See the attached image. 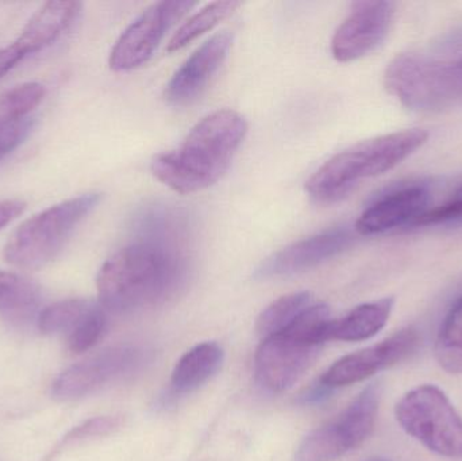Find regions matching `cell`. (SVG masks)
Listing matches in <instances>:
<instances>
[{"label": "cell", "instance_id": "obj_19", "mask_svg": "<svg viewBox=\"0 0 462 461\" xmlns=\"http://www.w3.org/2000/svg\"><path fill=\"white\" fill-rule=\"evenodd\" d=\"M99 308L87 300H67L48 306L38 317V327L43 335H59L65 343L80 332L95 310Z\"/></svg>", "mask_w": 462, "mask_h": 461}, {"label": "cell", "instance_id": "obj_21", "mask_svg": "<svg viewBox=\"0 0 462 461\" xmlns=\"http://www.w3.org/2000/svg\"><path fill=\"white\" fill-rule=\"evenodd\" d=\"M434 355L442 370L450 375H462V295L442 322Z\"/></svg>", "mask_w": 462, "mask_h": 461}, {"label": "cell", "instance_id": "obj_3", "mask_svg": "<svg viewBox=\"0 0 462 461\" xmlns=\"http://www.w3.org/2000/svg\"><path fill=\"white\" fill-rule=\"evenodd\" d=\"M429 140L423 129H406L356 143L318 168L306 191L317 203L338 202L361 181L376 178L409 159Z\"/></svg>", "mask_w": 462, "mask_h": 461}, {"label": "cell", "instance_id": "obj_6", "mask_svg": "<svg viewBox=\"0 0 462 461\" xmlns=\"http://www.w3.org/2000/svg\"><path fill=\"white\" fill-rule=\"evenodd\" d=\"M100 200L102 194L89 192L35 214L10 235L3 248V259L21 270L45 267L61 254L76 227Z\"/></svg>", "mask_w": 462, "mask_h": 461}, {"label": "cell", "instance_id": "obj_1", "mask_svg": "<svg viewBox=\"0 0 462 461\" xmlns=\"http://www.w3.org/2000/svg\"><path fill=\"white\" fill-rule=\"evenodd\" d=\"M145 229V237L119 249L100 268V305L114 313H133L172 300L187 281L186 259L173 245V225Z\"/></svg>", "mask_w": 462, "mask_h": 461}, {"label": "cell", "instance_id": "obj_28", "mask_svg": "<svg viewBox=\"0 0 462 461\" xmlns=\"http://www.w3.org/2000/svg\"><path fill=\"white\" fill-rule=\"evenodd\" d=\"M26 210V203L19 199L0 200V230Z\"/></svg>", "mask_w": 462, "mask_h": 461}, {"label": "cell", "instance_id": "obj_2", "mask_svg": "<svg viewBox=\"0 0 462 461\" xmlns=\"http://www.w3.org/2000/svg\"><path fill=\"white\" fill-rule=\"evenodd\" d=\"M246 133V119L236 111L208 114L192 127L178 148L154 157L152 173L179 194L202 191L229 171Z\"/></svg>", "mask_w": 462, "mask_h": 461}, {"label": "cell", "instance_id": "obj_12", "mask_svg": "<svg viewBox=\"0 0 462 461\" xmlns=\"http://www.w3.org/2000/svg\"><path fill=\"white\" fill-rule=\"evenodd\" d=\"M420 344L417 330L403 329L387 340L361 349L334 363L320 378V386L328 390L360 383L380 371L406 360Z\"/></svg>", "mask_w": 462, "mask_h": 461}, {"label": "cell", "instance_id": "obj_18", "mask_svg": "<svg viewBox=\"0 0 462 461\" xmlns=\"http://www.w3.org/2000/svg\"><path fill=\"white\" fill-rule=\"evenodd\" d=\"M395 300L383 298L353 309L341 319H333L330 341H364L376 336L387 325Z\"/></svg>", "mask_w": 462, "mask_h": 461}, {"label": "cell", "instance_id": "obj_8", "mask_svg": "<svg viewBox=\"0 0 462 461\" xmlns=\"http://www.w3.org/2000/svg\"><path fill=\"white\" fill-rule=\"evenodd\" d=\"M379 384H371L336 419L310 433L295 461H336L363 446L374 432L379 414Z\"/></svg>", "mask_w": 462, "mask_h": 461}, {"label": "cell", "instance_id": "obj_7", "mask_svg": "<svg viewBox=\"0 0 462 461\" xmlns=\"http://www.w3.org/2000/svg\"><path fill=\"white\" fill-rule=\"evenodd\" d=\"M395 411L404 432L429 451L462 459V417L441 389L417 387L399 401Z\"/></svg>", "mask_w": 462, "mask_h": 461}, {"label": "cell", "instance_id": "obj_29", "mask_svg": "<svg viewBox=\"0 0 462 461\" xmlns=\"http://www.w3.org/2000/svg\"><path fill=\"white\" fill-rule=\"evenodd\" d=\"M366 461H390V460H385V459H371V460H366Z\"/></svg>", "mask_w": 462, "mask_h": 461}, {"label": "cell", "instance_id": "obj_26", "mask_svg": "<svg viewBox=\"0 0 462 461\" xmlns=\"http://www.w3.org/2000/svg\"><path fill=\"white\" fill-rule=\"evenodd\" d=\"M121 424V419H118V417H99V419L89 420L81 427L76 428L68 436V440H83V438L108 435V433L118 429Z\"/></svg>", "mask_w": 462, "mask_h": 461}, {"label": "cell", "instance_id": "obj_4", "mask_svg": "<svg viewBox=\"0 0 462 461\" xmlns=\"http://www.w3.org/2000/svg\"><path fill=\"white\" fill-rule=\"evenodd\" d=\"M331 322L328 306L312 303L287 327L263 338L254 356L257 383L274 394L298 383L330 341Z\"/></svg>", "mask_w": 462, "mask_h": 461}, {"label": "cell", "instance_id": "obj_30", "mask_svg": "<svg viewBox=\"0 0 462 461\" xmlns=\"http://www.w3.org/2000/svg\"><path fill=\"white\" fill-rule=\"evenodd\" d=\"M3 159H5V157H3L2 154H0V161H2Z\"/></svg>", "mask_w": 462, "mask_h": 461}, {"label": "cell", "instance_id": "obj_5", "mask_svg": "<svg viewBox=\"0 0 462 461\" xmlns=\"http://www.w3.org/2000/svg\"><path fill=\"white\" fill-rule=\"evenodd\" d=\"M384 86L404 107L439 113L462 103V57L437 60L420 53L398 54L387 67Z\"/></svg>", "mask_w": 462, "mask_h": 461}, {"label": "cell", "instance_id": "obj_20", "mask_svg": "<svg viewBox=\"0 0 462 461\" xmlns=\"http://www.w3.org/2000/svg\"><path fill=\"white\" fill-rule=\"evenodd\" d=\"M41 302V289L37 283L18 275L0 271V314L13 319L32 316Z\"/></svg>", "mask_w": 462, "mask_h": 461}, {"label": "cell", "instance_id": "obj_23", "mask_svg": "<svg viewBox=\"0 0 462 461\" xmlns=\"http://www.w3.org/2000/svg\"><path fill=\"white\" fill-rule=\"evenodd\" d=\"M314 303L312 295L307 291L293 292L274 300L258 317L255 329L261 337L274 335L287 327L296 317Z\"/></svg>", "mask_w": 462, "mask_h": 461}, {"label": "cell", "instance_id": "obj_24", "mask_svg": "<svg viewBox=\"0 0 462 461\" xmlns=\"http://www.w3.org/2000/svg\"><path fill=\"white\" fill-rule=\"evenodd\" d=\"M45 95V86L37 81H27L7 89L0 95V119L19 121L29 118V114L41 105Z\"/></svg>", "mask_w": 462, "mask_h": 461}, {"label": "cell", "instance_id": "obj_17", "mask_svg": "<svg viewBox=\"0 0 462 461\" xmlns=\"http://www.w3.org/2000/svg\"><path fill=\"white\" fill-rule=\"evenodd\" d=\"M224 359V349L217 343H202L189 349L173 370L171 378L173 394H189L202 387L218 373Z\"/></svg>", "mask_w": 462, "mask_h": 461}, {"label": "cell", "instance_id": "obj_11", "mask_svg": "<svg viewBox=\"0 0 462 461\" xmlns=\"http://www.w3.org/2000/svg\"><path fill=\"white\" fill-rule=\"evenodd\" d=\"M393 2H356L331 40V53L339 62H352L376 51L390 34L395 19Z\"/></svg>", "mask_w": 462, "mask_h": 461}, {"label": "cell", "instance_id": "obj_27", "mask_svg": "<svg viewBox=\"0 0 462 461\" xmlns=\"http://www.w3.org/2000/svg\"><path fill=\"white\" fill-rule=\"evenodd\" d=\"M24 57L26 54L19 49L15 42L0 49V78H5Z\"/></svg>", "mask_w": 462, "mask_h": 461}, {"label": "cell", "instance_id": "obj_22", "mask_svg": "<svg viewBox=\"0 0 462 461\" xmlns=\"http://www.w3.org/2000/svg\"><path fill=\"white\" fill-rule=\"evenodd\" d=\"M241 5L239 2H214L187 19L178 32L171 38L167 51L170 53L186 48L192 41L202 37L206 32L218 26L222 21L229 18L231 14Z\"/></svg>", "mask_w": 462, "mask_h": 461}, {"label": "cell", "instance_id": "obj_10", "mask_svg": "<svg viewBox=\"0 0 462 461\" xmlns=\"http://www.w3.org/2000/svg\"><path fill=\"white\" fill-rule=\"evenodd\" d=\"M197 5L195 2H159L146 8L116 41L108 64L116 72H129L149 61L171 27Z\"/></svg>", "mask_w": 462, "mask_h": 461}, {"label": "cell", "instance_id": "obj_16", "mask_svg": "<svg viewBox=\"0 0 462 461\" xmlns=\"http://www.w3.org/2000/svg\"><path fill=\"white\" fill-rule=\"evenodd\" d=\"M81 3L48 2L34 14L15 41L26 56L48 48L64 34L80 14Z\"/></svg>", "mask_w": 462, "mask_h": 461}, {"label": "cell", "instance_id": "obj_9", "mask_svg": "<svg viewBox=\"0 0 462 461\" xmlns=\"http://www.w3.org/2000/svg\"><path fill=\"white\" fill-rule=\"evenodd\" d=\"M146 360L148 352L140 346H111L65 370L54 381L51 395L60 401L86 397L137 373Z\"/></svg>", "mask_w": 462, "mask_h": 461}, {"label": "cell", "instance_id": "obj_15", "mask_svg": "<svg viewBox=\"0 0 462 461\" xmlns=\"http://www.w3.org/2000/svg\"><path fill=\"white\" fill-rule=\"evenodd\" d=\"M233 45V34L222 32L198 48L179 68L165 88L170 105L186 106L197 100L221 69Z\"/></svg>", "mask_w": 462, "mask_h": 461}, {"label": "cell", "instance_id": "obj_25", "mask_svg": "<svg viewBox=\"0 0 462 461\" xmlns=\"http://www.w3.org/2000/svg\"><path fill=\"white\" fill-rule=\"evenodd\" d=\"M458 222H462V197L429 208L415 221L414 226H437Z\"/></svg>", "mask_w": 462, "mask_h": 461}, {"label": "cell", "instance_id": "obj_13", "mask_svg": "<svg viewBox=\"0 0 462 461\" xmlns=\"http://www.w3.org/2000/svg\"><path fill=\"white\" fill-rule=\"evenodd\" d=\"M433 194L428 184H401L379 195L356 222L361 235H377L399 227L414 226L415 221L431 207Z\"/></svg>", "mask_w": 462, "mask_h": 461}, {"label": "cell", "instance_id": "obj_14", "mask_svg": "<svg viewBox=\"0 0 462 461\" xmlns=\"http://www.w3.org/2000/svg\"><path fill=\"white\" fill-rule=\"evenodd\" d=\"M353 240L352 230L341 226L296 241L263 260L254 278H282L311 270L346 251Z\"/></svg>", "mask_w": 462, "mask_h": 461}]
</instances>
